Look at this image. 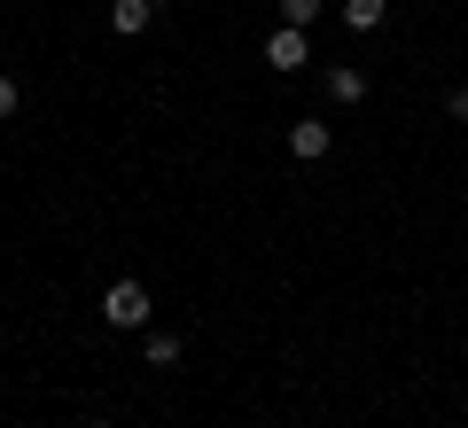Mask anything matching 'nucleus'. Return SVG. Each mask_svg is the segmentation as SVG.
Masks as SVG:
<instances>
[{
    "mask_svg": "<svg viewBox=\"0 0 468 428\" xmlns=\"http://www.w3.org/2000/svg\"><path fill=\"white\" fill-rule=\"evenodd\" d=\"M149 288H141V280H110V297H101V319H110L117 335H149Z\"/></svg>",
    "mask_w": 468,
    "mask_h": 428,
    "instance_id": "obj_1",
    "label": "nucleus"
},
{
    "mask_svg": "<svg viewBox=\"0 0 468 428\" xmlns=\"http://www.w3.org/2000/svg\"><path fill=\"white\" fill-rule=\"evenodd\" d=\"M266 63H273V70H304V63H313V47H304V32H297V24L266 32Z\"/></svg>",
    "mask_w": 468,
    "mask_h": 428,
    "instance_id": "obj_2",
    "label": "nucleus"
},
{
    "mask_svg": "<svg viewBox=\"0 0 468 428\" xmlns=\"http://www.w3.org/2000/svg\"><path fill=\"white\" fill-rule=\"evenodd\" d=\"M289 156H297V164H320V156H328V117H297V125H289Z\"/></svg>",
    "mask_w": 468,
    "mask_h": 428,
    "instance_id": "obj_3",
    "label": "nucleus"
},
{
    "mask_svg": "<svg viewBox=\"0 0 468 428\" xmlns=\"http://www.w3.org/2000/svg\"><path fill=\"white\" fill-rule=\"evenodd\" d=\"M328 101L359 110V101H367V70H359V63H328Z\"/></svg>",
    "mask_w": 468,
    "mask_h": 428,
    "instance_id": "obj_4",
    "label": "nucleus"
},
{
    "mask_svg": "<svg viewBox=\"0 0 468 428\" xmlns=\"http://www.w3.org/2000/svg\"><path fill=\"white\" fill-rule=\"evenodd\" d=\"M149 24H156V0H110V32L133 39V32H149Z\"/></svg>",
    "mask_w": 468,
    "mask_h": 428,
    "instance_id": "obj_5",
    "label": "nucleus"
},
{
    "mask_svg": "<svg viewBox=\"0 0 468 428\" xmlns=\"http://www.w3.org/2000/svg\"><path fill=\"white\" fill-rule=\"evenodd\" d=\"M383 16H390V0H344V24H351V32H383Z\"/></svg>",
    "mask_w": 468,
    "mask_h": 428,
    "instance_id": "obj_6",
    "label": "nucleus"
},
{
    "mask_svg": "<svg viewBox=\"0 0 468 428\" xmlns=\"http://www.w3.org/2000/svg\"><path fill=\"white\" fill-rule=\"evenodd\" d=\"M141 359L149 366H180V335H141Z\"/></svg>",
    "mask_w": 468,
    "mask_h": 428,
    "instance_id": "obj_7",
    "label": "nucleus"
},
{
    "mask_svg": "<svg viewBox=\"0 0 468 428\" xmlns=\"http://www.w3.org/2000/svg\"><path fill=\"white\" fill-rule=\"evenodd\" d=\"M320 8H328V0H282V24H297V32H313V24H320Z\"/></svg>",
    "mask_w": 468,
    "mask_h": 428,
    "instance_id": "obj_8",
    "label": "nucleus"
},
{
    "mask_svg": "<svg viewBox=\"0 0 468 428\" xmlns=\"http://www.w3.org/2000/svg\"><path fill=\"white\" fill-rule=\"evenodd\" d=\"M16 101H24V86L8 78V70H0V117H16Z\"/></svg>",
    "mask_w": 468,
    "mask_h": 428,
    "instance_id": "obj_9",
    "label": "nucleus"
},
{
    "mask_svg": "<svg viewBox=\"0 0 468 428\" xmlns=\"http://www.w3.org/2000/svg\"><path fill=\"white\" fill-rule=\"evenodd\" d=\"M445 110H452V117L468 125V86H452V101H445Z\"/></svg>",
    "mask_w": 468,
    "mask_h": 428,
    "instance_id": "obj_10",
    "label": "nucleus"
}]
</instances>
